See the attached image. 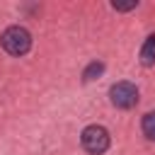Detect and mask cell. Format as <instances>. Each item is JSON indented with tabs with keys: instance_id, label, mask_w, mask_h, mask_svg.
<instances>
[{
	"instance_id": "obj_1",
	"label": "cell",
	"mask_w": 155,
	"mask_h": 155,
	"mask_svg": "<svg viewBox=\"0 0 155 155\" xmlns=\"http://www.w3.org/2000/svg\"><path fill=\"white\" fill-rule=\"evenodd\" d=\"M2 48L7 51V53H12V56H22V53H27L29 51V46H31V34L24 29V27H10V29H5V34H2Z\"/></svg>"
},
{
	"instance_id": "obj_2",
	"label": "cell",
	"mask_w": 155,
	"mask_h": 155,
	"mask_svg": "<svg viewBox=\"0 0 155 155\" xmlns=\"http://www.w3.org/2000/svg\"><path fill=\"white\" fill-rule=\"evenodd\" d=\"M82 148L87 153H92V155H102L109 148V133H107V128L97 126V124L87 126L82 131Z\"/></svg>"
},
{
	"instance_id": "obj_3",
	"label": "cell",
	"mask_w": 155,
	"mask_h": 155,
	"mask_svg": "<svg viewBox=\"0 0 155 155\" xmlns=\"http://www.w3.org/2000/svg\"><path fill=\"white\" fill-rule=\"evenodd\" d=\"M109 97H111V104H114V107H119V109H131V107L138 102V90H136V85H131V82H116V85H111Z\"/></svg>"
},
{
	"instance_id": "obj_4",
	"label": "cell",
	"mask_w": 155,
	"mask_h": 155,
	"mask_svg": "<svg viewBox=\"0 0 155 155\" xmlns=\"http://www.w3.org/2000/svg\"><path fill=\"white\" fill-rule=\"evenodd\" d=\"M140 63L143 65H153L155 63V34H150L140 48Z\"/></svg>"
},
{
	"instance_id": "obj_5",
	"label": "cell",
	"mask_w": 155,
	"mask_h": 155,
	"mask_svg": "<svg viewBox=\"0 0 155 155\" xmlns=\"http://www.w3.org/2000/svg\"><path fill=\"white\" fill-rule=\"evenodd\" d=\"M143 133H145V138H150V140H155V111H150V114H145L143 116Z\"/></svg>"
},
{
	"instance_id": "obj_6",
	"label": "cell",
	"mask_w": 155,
	"mask_h": 155,
	"mask_svg": "<svg viewBox=\"0 0 155 155\" xmlns=\"http://www.w3.org/2000/svg\"><path fill=\"white\" fill-rule=\"evenodd\" d=\"M102 70H104V65H102V63H92V65H90V68H87V70L82 73V78H85V80L90 82V80H94V75H99Z\"/></svg>"
},
{
	"instance_id": "obj_7",
	"label": "cell",
	"mask_w": 155,
	"mask_h": 155,
	"mask_svg": "<svg viewBox=\"0 0 155 155\" xmlns=\"http://www.w3.org/2000/svg\"><path fill=\"white\" fill-rule=\"evenodd\" d=\"M136 7V2H126V5H121V2H114V10H133Z\"/></svg>"
}]
</instances>
